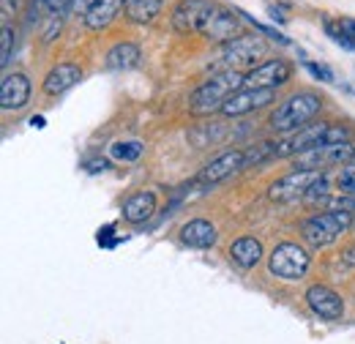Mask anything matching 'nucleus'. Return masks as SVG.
I'll use <instances>...</instances> for the list:
<instances>
[{
	"label": "nucleus",
	"mask_w": 355,
	"mask_h": 344,
	"mask_svg": "<svg viewBox=\"0 0 355 344\" xmlns=\"http://www.w3.org/2000/svg\"><path fill=\"white\" fill-rule=\"evenodd\" d=\"M216 238H219L216 227L211 221H205V218H191V221H186L180 227V241L186 246H191V249H211L216 243Z\"/></svg>",
	"instance_id": "obj_16"
},
{
	"label": "nucleus",
	"mask_w": 355,
	"mask_h": 344,
	"mask_svg": "<svg viewBox=\"0 0 355 344\" xmlns=\"http://www.w3.org/2000/svg\"><path fill=\"white\" fill-rule=\"evenodd\" d=\"M325 175V170H295L284 178H279L270 189H268V197L273 203H295L301 197H306L311 191V186Z\"/></svg>",
	"instance_id": "obj_7"
},
{
	"label": "nucleus",
	"mask_w": 355,
	"mask_h": 344,
	"mask_svg": "<svg viewBox=\"0 0 355 344\" xmlns=\"http://www.w3.org/2000/svg\"><path fill=\"white\" fill-rule=\"evenodd\" d=\"M350 224H353V214L320 211V214L309 216V218L301 224V235H304V241H306L309 246L322 249V246H331Z\"/></svg>",
	"instance_id": "obj_5"
},
{
	"label": "nucleus",
	"mask_w": 355,
	"mask_h": 344,
	"mask_svg": "<svg viewBox=\"0 0 355 344\" xmlns=\"http://www.w3.org/2000/svg\"><path fill=\"white\" fill-rule=\"evenodd\" d=\"M214 11L216 6L211 0H178V6L173 8V28L183 36L200 33Z\"/></svg>",
	"instance_id": "obj_8"
},
{
	"label": "nucleus",
	"mask_w": 355,
	"mask_h": 344,
	"mask_svg": "<svg viewBox=\"0 0 355 344\" xmlns=\"http://www.w3.org/2000/svg\"><path fill=\"white\" fill-rule=\"evenodd\" d=\"M241 87H243V74H238V71H216L191 93V98H189L191 107L189 110H191V115L222 112L224 101L232 93H238Z\"/></svg>",
	"instance_id": "obj_2"
},
{
	"label": "nucleus",
	"mask_w": 355,
	"mask_h": 344,
	"mask_svg": "<svg viewBox=\"0 0 355 344\" xmlns=\"http://www.w3.org/2000/svg\"><path fill=\"white\" fill-rule=\"evenodd\" d=\"M347 162H355V139L339 142V145L314 148L309 153L298 156V167L301 170H325L331 164H347Z\"/></svg>",
	"instance_id": "obj_10"
},
{
	"label": "nucleus",
	"mask_w": 355,
	"mask_h": 344,
	"mask_svg": "<svg viewBox=\"0 0 355 344\" xmlns=\"http://www.w3.org/2000/svg\"><path fill=\"white\" fill-rule=\"evenodd\" d=\"M342 259H345L347 265H355V246H350V249H345V255H342Z\"/></svg>",
	"instance_id": "obj_33"
},
{
	"label": "nucleus",
	"mask_w": 355,
	"mask_h": 344,
	"mask_svg": "<svg viewBox=\"0 0 355 344\" xmlns=\"http://www.w3.org/2000/svg\"><path fill=\"white\" fill-rule=\"evenodd\" d=\"M290 77H293V66L287 60L276 58V60H266L257 69L246 71L243 74V87H249V90H276Z\"/></svg>",
	"instance_id": "obj_9"
},
{
	"label": "nucleus",
	"mask_w": 355,
	"mask_h": 344,
	"mask_svg": "<svg viewBox=\"0 0 355 344\" xmlns=\"http://www.w3.org/2000/svg\"><path fill=\"white\" fill-rule=\"evenodd\" d=\"M306 69H309L311 74L317 77V80H322V83H334V74H331V69H325V66H317V63H306Z\"/></svg>",
	"instance_id": "obj_29"
},
{
	"label": "nucleus",
	"mask_w": 355,
	"mask_h": 344,
	"mask_svg": "<svg viewBox=\"0 0 355 344\" xmlns=\"http://www.w3.org/2000/svg\"><path fill=\"white\" fill-rule=\"evenodd\" d=\"M336 186H339V194L355 197V167L339 170V175H336Z\"/></svg>",
	"instance_id": "obj_27"
},
{
	"label": "nucleus",
	"mask_w": 355,
	"mask_h": 344,
	"mask_svg": "<svg viewBox=\"0 0 355 344\" xmlns=\"http://www.w3.org/2000/svg\"><path fill=\"white\" fill-rule=\"evenodd\" d=\"M322 110V96L314 90H298L290 98H284L273 112H270V129L273 131H295L304 129L311 118Z\"/></svg>",
	"instance_id": "obj_3"
},
{
	"label": "nucleus",
	"mask_w": 355,
	"mask_h": 344,
	"mask_svg": "<svg viewBox=\"0 0 355 344\" xmlns=\"http://www.w3.org/2000/svg\"><path fill=\"white\" fill-rule=\"evenodd\" d=\"M353 131L342 123H311L298 129L293 137L276 142V159H290V156H301L309 153L314 148H325V145H339V142H350Z\"/></svg>",
	"instance_id": "obj_1"
},
{
	"label": "nucleus",
	"mask_w": 355,
	"mask_h": 344,
	"mask_svg": "<svg viewBox=\"0 0 355 344\" xmlns=\"http://www.w3.org/2000/svg\"><path fill=\"white\" fill-rule=\"evenodd\" d=\"M137 63H139V46L129 42L115 44V46L107 52V58H104V66H107L110 71H129Z\"/></svg>",
	"instance_id": "obj_20"
},
{
	"label": "nucleus",
	"mask_w": 355,
	"mask_h": 344,
	"mask_svg": "<svg viewBox=\"0 0 355 344\" xmlns=\"http://www.w3.org/2000/svg\"><path fill=\"white\" fill-rule=\"evenodd\" d=\"M31 98V80L25 74H6L3 85H0V107L6 112L11 110H22Z\"/></svg>",
	"instance_id": "obj_14"
},
{
	"label": "nucleus",
	"mask_w": 355,
	"mask_h": 344,
	"mask_svg": "<svg viewBox=\"0 0 355 344\" xmlns=\"http://www.w3.org/2000/svg\"><path fill=\"white\" fill-rule=\"evenodd\" d=\"M266 159H276V145H273V142H263V145H257L254 150H249V153H246V167H249V164H260V162H266Z\"/></svg>",
	"instance_id": "obj_26"
},
{
	"label": "nucleus",
	"mask_w": 355,
	"mask_h": 344,
	"mask_svg": "<svg viewBox=\"0 0 355 344\" xmlns=\"http://www.w3.org/2000/svg\"><path fill=\"white\" fill-rule=\"evenodd\" d=\"M0 44H3V49H0V63H3V66H8V60H11V44H14V33H11V28H3V33H0Z\"/></svg>",
	"instance_id": "obj_28"
},
{
	"label": "nucleus",
	"mask_w": 355,
	"mask_h": 344,
	"mask_svg": "<svg viewBox=\"0 0 355 344\" xmlns=\"http://www.w3.org/2000/svg\"><path fill=\"white\" fill-rule=\"evenodd\" d=\"M246 167V153H241V150H227L222 153L219 159H214L205 170L200 172V180L202 183H219L224 178H230L232 172L243 170Z\"/></svg>",
	"instance_id": "obj_15"
},
{
	"label": "nucleus",
	"mask_w": 355,
	"mask_h": 344,
	"mask_svg": "<svg viewBox=\"0 0 355 344\" xmlns=\"http://www.w3.org/2000/svg\"><path fill=\"white\" fill-rule=\"evenodd\" d=\"M273 98H276V90H249V87H241L238 93H232L224 101L222 115H227V118H241V115H249L254 110H263Z\"/></svg>",
	"instance_id": "obj_11"
},
{
	"label": "nucleus",
	"mask_w": 355,
	"mask_h": 344,
	"mask_svg": "<svg viewBox=\"0 0 355 344\" xmlns=\"http://www.w3.org/2000/svg\"><path fill=\"white\" fill-rule=\"evenodd\" d=\"M110 167V162L107 159H93V162H85V170L88 172H104Z\"/></svg>",
	"instance_id": "obj_32"
},
{
	"label": "nucleus",
	"mask_w": 355,
	"mask_h": 344,
	"mask_svg": "<svg viewBox=\"0 0 355 344\" xmlns=\"http://www.w3.org/2000/svg\"><path fill=\"white\" fill-rule=\"evenodd\" d=\"M309 252L298 243H279L270 257H268V270L276 276V279H284V282H295V279H304L306 270H309Z\"/></svg>",
	"instance_id": "obj_6"
},
{
	"label": "nucleus",
	"mask_w": 355,
	"mask_h": 344,
	"mask_svg": "<svg viewBox=\"0 0 355 344\" xmlns=\"http://www.w3.org/2000/svg\"><path fill=\"white\" fill-rule=\"evenodd\" d=\"M11 8H17V0H3V17H8Z\"/></svg>",
	"instance_id": "obj_35"
},
{
	"label": "nucleus",
	"mask_w": 355,
	"mask_h": 344,
	"mask_svg": "<svg viewBox=\"0 0 355 344\" xmlns=\"http://www.w3.org/2000/svg\"><path fill=\"white\" fill-rule=\"evenodd\" d=\"M142 142H137V139H132V142H115L112 148H110V156L112 159H118V162H137L139 156H142Z\"/></svg>",
	"instance_id": "obj_24"
},
{
	"label": "nucleus",
	"mask_w": 355,
	"mask_h": 344,
	"mask_svg": "<svg viewBox=\"0 0 355 344\" xmlns=\"http://www.w3.org/2000/svg\"><path fill=\"white\" fill-rule=\"evenodd\" d=\"M314 205H325L328 211H339V214H355V197H347V194H339V197H320L314 200Z\"/></svg>",
	"instance_id": "obj_25"
},
{
	"label": "nucleus",
	"mask_w": 355,
	"mask_h": 344,
	"mask_svg": "<svg viewBox=\"0 0 355 344\" xmlns=\"http://www.w3.org/2000/svg\"><path fill=\"white\" fill-rule=\"evenodd\" d=\"M306 303H309L311 311L317 317H322V320H342V314H345L342 295L334 293L325 284H311L309 290H306Z\"/></svg>",
	"instance_id": "obj_12"
},
{
	"label": "nucleus",
	"mask_w": 355,
	"mask_h": 344,
	"mask_svg": "<svg viewBox=\"0 0 355 344\" xmlns=\"http://www.w3.org/2000/svg\"><path fill=\"white\" fill-rule=\"evenodd\" d=\"M162 6H164V0H126V17L132 22L145 25V22H153L159 17Z\"/></svg>",
	"instance_id": "obj_22"
},
{
	"label": "nucleus",
	"mask_w": 355,
	"mask_h": 344,
	"mask_svg": "<svg viewBox=\"0 0 355 344\" xmlns=\"http://www.w3.org/2000/svg\"><path fill=\"white\" fill-rule=\"evenodd\" d=\"M230 259L238 265V268H254L260 259H263V243L257 241V238H249V235H243V238H238L232 246H230Z\"/></svg>",
	"instance_id": "obj_19"
},
{
	"label": "nucleus",
	"mask_w": 355,
	"mask_h": 344,
	"mask_svg": "<svg viewBox=\"0 0 355 344\" xmlns=\"http://www.w3.org/2000/svg\"><path fill=\"white\" fill-rule=\"evenodd\" d=\"M31 126H36V129H44V126H46L44 115H33V118H31Z\"/></svg>",
	"instance_id": "obj_34"
},
{
	"label": "nucleus",
	"mask_w": 355,
	"mask_h": 344,
	"mask_svg": "<svg viewBox=\"0 0 355 344\" xmlns=\"http://www.w3.org/2000/svg\"><path fill=\"white\" fill-rule=\"evenodd\" d=\"M325 31H328V36H331L334 42L342 44L345 49H355V19L342 17V19H339V31L334 28V22H325Z\"/></svg>",
	"instance_id": "obj_23"
},
{
	"label": "nucleus",
	"mask_w": 355,
	"mask_h": 344,
	"mask_svg": "<svg viewBox=\"0 0 355 344\" xmlns=\"http://www.w3.org/2000/svg\"><path fill=\"white\" fill-rule=\"evenodd\" d=\"M83 80V69L77 63H58L44 77V93L46 96H60L69 87H74Z\"/></svg>",
	"instance_id": "obj_17"
},
{
	"label": "nucleus",
	"mask_w": 355,
	"mask_h": 344,
	"mask_svg": "<svg viewBox=\"0 0 355 344\" xmlns=\"http://www.w3.org/2000/svg\"><path fill=\"white\" fill-rule=\"evenodd\" d=\"M96 0H71V11L80 14V17H88V11L93 8Z\"/></svg>",
	"instance_id": "obj_31"
},
{
	"label": "nucleus",
	"mask_w": 355,
	"mask_h": 344,
	"mask_svg": "<svg viewBox=\"0 0 355 344\" xmlns=\"http://www.w3.org/2000/svg\"><path fill=\"white\" fill-rule=\"evenodd\" d=\"M268 11H270V17H273L276 22H287V17H282V11H279V8H273V6H270Z\"/></svg>",
	"instance_id": "obj_36"
},
{
	"label": "nucleus",
	"mask_w": 355,
	"mask_h": 344,
	"mask_svg": "<svg viewBox=\"0 0 355 344\" xmlns=\"http://www.w3.org/2000/svg\"><path fill=\"white\" fill-rule=\"evenodd\" d=\"M200 33H202L208 42H216V44L232 42V36L238 33V17H235L230 8H219V6H216V11L208 17V22L202 25Z\"/></svg>",
	"instance_id": "obj_13"
},
{
	"label": "nucleus",
	"mask_w": 355,
	"mask_h": 344,
	"mask_svg": "<svg viewBox=\"0 0 355 344\" xmlns=\"http://www.w3.org/2000/svg\"><path fill=\"white\" fill-rule=\"evenodd\" d=\"M123 3H126V0H96L93 8L88 11V17H85V25H88L90 31L107 28V25L118 17V11L123 8Z\"/></svg>",
	"instance_id": "obj_21"
},
{
	"label": "nucleus",
	"mask_w": 355,
	"mask_h": 344,
	"mask_svg": "<svg viewBox=\"0 0 355 344\" xmlns=\"http://www.w3.org/2000/svg\"><path fill=\"white\" fill-rule=\"evenodd\" d=\"M268 52L266 42L260 36H235L232 42L222 44L219 55H216V69L222 71H238V69H257Z\"/></svg>",
	"instance_id": "obj_4"
},
{
	"label": "nucleus",
	"mask_w": 355,
	"mask_h": 344,
	"mask_svg": "<svg viewBox=\"0 0 355 344\" xmlns=\"http://www.w3.org/2000/svg\"><path fill=\"white\" fill-rule=\"evenodd\" d=\"M44 6L52 14H63V11L71 8V0H44Z\"/></svg>",
	"instance_id": "obj_30"
},
{
	"label": "nucleus",
	"mask_w": 355,
	"mask_h": 344,
	"mask_svg": "<svg viewBox=\"0 0 355 344\" xmlns=\"http://www.w3.org/2000/svg\"><path fill=\"white\" fill-rule=\"evenodd\" d=\"M156 214V194L153 191H137L123 203V218L132 224H142Z\"/></svg>",
	"instance_id": "obj_18"
}]
</instances>
